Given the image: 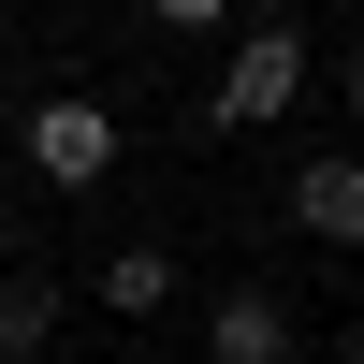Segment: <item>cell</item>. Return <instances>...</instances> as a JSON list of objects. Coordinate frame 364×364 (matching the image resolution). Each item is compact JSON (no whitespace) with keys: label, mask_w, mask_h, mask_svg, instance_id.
Returning a JSON list of instances; mask_svg holds the SVG:
<instances>
[{"label":"cell","mask_w":364,"mask_h":364,"mask_svg":"<svg viewBox=\"0 0 364 364\" xmlns=\"http://www.w3.org/2000/svg\"><path fill=\"white\" fill-rule=\"evenodd\" d=\"M29 175H44V190H102L117 175V117L87 102V87H44V102H29Z\"/></svg>","instance_id":"cell-2"},{"label":"cell","mask_w":364,"mask_h":364,"mask_svg":"<svg viewBox=\"0 0 364 364\" xmlns=\"http://www.w3.org/2000/svg\"><path fill=\"white\" fill-rule=\"evenodd\" d=\"M291 219H306L321 248H364V146H336V161L291 175Z\"/></svg>","instance_id":"cell-4"},{"label":"cell","mask_w":364,"mask_h":364,"mask_svg":"<svg viewBox=\"0 0 364 364\" xmlns=\"http://www.w3.org/2000/svg\"><path fill=\"white\" fill-rule=\"evenodd\" d=\"M204 364H291V306L277 291H219V306H204Z\"/></svg>","instance_id":"cell-3"},{"label":"cell","mask_w":364,"mask_h":364,"mask_svg":"<svg viewBox=\"0 0 364 364\" xmlns=\"http://www.w3.org/2000/svg\"><path fill=\"white\" fill-rule=\"evenodd\" d=\"M102 306H117V321H161V306H175V248H117V262H102Z\"/></svg>","instance_id":"cell-5"},{"label":"cell","mask_w":364,"mask_h":364,"mask_svg":"<svg viewBox=\"0 0 364 364\" xmlns=\"http://www.w3.org/2000/svg\"><path fill=\"white\" fill-rule=\"evenodd\" d=\"M58 350V291L44 277H0V364H44Z\"/></svg>","instance_id":"cell-6"},{"label":"cell","mask_w":364,"mask_h":364,"mask_svg":"<svg viewBox=\"0 0 364 364\" xmlns=\"http://www.w3.org/2000/svg\"><path fill=\"white\" fill-rule=\"evenodd\" d=\"M146 29H233V0H146Z\"/></svg>","instance_id":"cell-7"},{"label":"cell","mask_w":364,"mask_h":364,"mask_svg":"<svg viewBox=\"0 0 364 364\" xmlns=\"http://www.w3.org/2000/svg\"><path fill=\"white\" fill-rule=\"evenodd\" d=\"M336 87H350V117H364V44H350V73H336Z\"/></svg>","instance_id":"cell-8"},{"label":"cell","mask_w":364,"mask_h":364,"mask_svg":"<svg viewBox=\"0 0 364 364\" xmlns=\"http://www.w3.org/2000/svg\"><path fill=\"white\" fill-rule=\"evenodd\" d=\"M291 102H306V29H277V15H262L248 44L219 58V87H204V117H219V132H277Z\"/></svg>","instance_id":"cell-1"}]
</instances>
